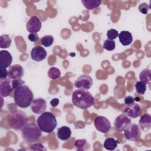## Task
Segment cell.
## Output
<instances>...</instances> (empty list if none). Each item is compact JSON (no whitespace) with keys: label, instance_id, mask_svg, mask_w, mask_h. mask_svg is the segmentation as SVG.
<instances>
[{"label":"cell","instance_id":"9a60e30c","mask_svg":"<svg viewBox=\"0 0 151 151\" xmlns=\"http://www.w3.org/2000/svg\"><path fill=\"white\" fill-rule=\"evenodd\" d=\"M12 88L10 78L0 79V95L1 97H6L10 95Z\"/></svg>","mask_w":151,"mask_h":151},{"label":"cell","instance_id":"8fae6325","mask_svg":"<svg viewBox=\"0 0 151 151\" xmlns=\"http://www.w3.org/2000/svg\"><path fill=\"white\" fill-rule=\"evenodd\" d=\"M142 108L137 103H133L127 105L123 110V113L126 114L129 118L136 119L139 116Z\"/></svg>","mask_w":151,"mask_h":151},{"label":"cell","instance_id":"f1b7e54d","mask_svg":"<svg viewBox=\"0 0 151 151\" xmlns=\"http://www.w3.org/2000/svg\"><path fill=\"white\" fill-rule=\"evenodd\" d=\"M119 35V32L116 29H110L107 31V37L109 40H114Z\"/></svg>","mask_w":151,"mask_h":151},{"label":"cell","instance_id":"7402d4cb","mask_svg":"<svg viewBox=\"0 0 151 151\" xmlns=\"http://www.w3.org/2000/svg\"><path fill=\"white\" fill-rule=\"evenodd\" d=\"M118 143V141L114 139L112 137H109L106 139L104 140L103 146L107 150H113L117 147Z\"/></svg>","mask_w":151,"mask_h":151},{"label":"cell","instance_id":"603a6c76","mask_svg":"<svg viewBox=\"0 0 151 151\" xmlns=\"http://www.w3.org/2000/svg\"><path fill=\"white\" fill-rule=\"evenodd\" d=\"M11 38L8 34H4L0 37V47L1 48H9L11 45Z\"/></svg>","mask_w":151,"mask_h":151},{"label":"cell","instance_id":"3957f363","mask_svg":"<svg viewBox=\"0 0 151 151\" xmlns=\"http://www.w3.org/2000/svg\"><path fill=\"white\" fill-rule=\"evenodd\" d=\"M37 123L41 130L47 133L53 132L57 125L55 115L50 111L42 113L37 118Z\"/></svg>","mask_w":151,"mask_h":151},{"label":"cell","instance_id":"4316f807","mask_svg":"<svg viewBox=\"0 0 151 151\" xmlns=\"http://www.w3.org/2000/svg\"><path fill=\"white\" fill-rule=\"evenodd\" d=\"M135 90L137 94L143 95L146 90V84L140 81H138L135 84Z\"/></svg>","mask_w":151,"mask_h":151},{"label":"cell","instance_id":"9c48e42d","mask_svg":"<svg viewBox=\"0 0 151 151\" xmlns=\"http://www.w3.org/2000/svg\"><path fill=\"white\" fill-rule=\"evenodd\" d=\"M131 119L124 113L119 114L115 119L114 122V127L119 132H123L131 124Z\"/></svg>","mask_w":151,"mask_h":151},{"label":"cell","instance_id":"d6986e66","mask_svg":"<svg viewBox=\"0 0 151 151\" xmlns=\"http://www.w3.org/2000/svg\"><path fill=\"white\" fill-rule=\"evenodd\" d=\"M119 41L124 46L129 45L133 41L132 33L127 31H122L119 34Z\"/></svg>","mask_w":151,"mask_h":151},{"label":"cell","instance_id":"2e32d148","mask_svg":"<svg viewBox=\"0 0 151 151\" xmlns=\"http://www.w3.org/2000/svg\"><path fill=\"white\" fill-rule=\"evenodd\" d=\"M12 57L9 52L6 50L0 51V68H7L11 66Z\"/></svg>","mask_w":151,"mask_h":151},{"label":"cell","instance_id":"8992f818","mask_svg":"<svg viewBox=\"0 0 151 151\" xmlns=\"http://www.w3.org/2000/svg\"><path fill=\"white\" fill-rule=\"evenodd\" d=\"M124 135L126 139L130 141H136L141 136V129L136 123L130 124L124 130Z\"/></svg>","mask_w":151,"mask_h":151},{"label":"cell","instance_id":"5b68a950","mask_svg":"<svg viewBox=\"0 0 151 151\" xmlns=\"http://www.w3.org/2000/svg\"><path fill=\"white\" fill-rule=\"evenodd\" d=\"M8 123L9 126L16 130H21L27 124H28V117L26 114L21 111L18 110L11 114L8 117Z\"/></svg>","mask_w":151,"mask_h":151},{"label":"cell","instance_id":"484cf974","mask_svg":"<svg viewBox=\"0 0 151 151\" xmlns=\"http://www.w3.org/2000/svg\"><path fill=\"white\" fill-rule=\"evenodd\" d=\"M74 146L77 148L78 151H83L84 150L85 146H88L87 140L84 139L76 140L74 142Z\"/></svg>","mask_w":151,"mask_h":151},{"label":"cell","instance_id":"f546056e","mask_svg":"<svg viewBox=\"0 0 151 151\" xmlns=\"http://www.w3.org/2000/svg\"><path fill=\"white\" fill-rule=\"evenodd\" d=\"M24 84H25V81L21 79H13L11 81L12 90H16L18 87L23 86Z\"/></svg>","mask_w":151,"mask_h":151},{"label":"cell","instance_id":"7c38bea8","mask_svg":"<svg viewBox=\"0 0 151 151\" xmlns=\"http://www.w3.org/2000/svg\"><path fill=\"white\" fill-rule=\"evenodd\" d=\"M41 22L37 16L31 17L27 23V29L30 33H36L41 28Z\"/></svg>","mask_w":151,"mask_h":151},{"label":"cell","instance_id":"1f68e13d","mask_svg":"<svg viewBox=\"0 0 151 151\" xmlns=\"http://www.w3.org/2000/svg\"><path fill=\"white\" fill-rule=\"evenodd\" d=\"M31 150H45L46 148L43 145L40 143H34L30 146Z\"/></svg>","mask_w":151,"mask_h":151},{"label":"cell","instance_id":"52a82bcc","mask_svg":"<svg viewBox=\"0 0 151 151\" xmlns=\"http://www.w3.org/2000/svg\"><path fill=\"white\" fill-rule=\"evenodd\" d=\"M94 125L98 131L103 133H107L111 127L110 121L103 116L96 117L94 120Z\"/></svg>","mask_w":151,"mask_h":151},{"label":"cell","instance_id":"ac0fdd59","mask_svg":"<svg viewBox=\"0 0 151 151\" xmlns=\"http://www.w3.org/2000/svg\"><path fill=\"white\" fill-rule=\"evenodd\" d=\"M71 135V130L68 126H62L57 129V136L61 140L67 141L70 139Z\"/></svg>","mask_w":151,"mask_h":151},{"label":"cell","instance_id":"ba28073f","mask_svg":"<svg viewBox=\"0 0 151 151\" xmlns=\"http://www.w3.org/2000/svg\"><path fill=\"white\" fill-rule=\"evenodd\" d=\"M93 85V79L88 74H83L79 76L74 81V86L76 88L89 90Z\"/></svg>","mask_w":151,"mask_h":151},{"label":"cell","instance_id":"83f0119b","mask_svg":"<svg viewBox=\"0 0 151 151\" xmlns=\"http://www.w3.org/2000/svg\"><path fill=\"white\" fill-rule=\"evenodd\" d=\"M103 47L104 49L107 51H113L116 47V43L114 40H110L109 39L106 40L104 42Z\"/></svg>","mask_w":151,"mask_h":151},{"label":"cell","instance_id":"277c9868","mask_svg":"<svg viewBox=\"0 0 151 151\" xmlns=\"http://www.w3.org/2000/svg\"><path fill=\"white\" fill-rule=\"evenodd\" d=\"M21 136L27 142H35L39 140L41 136V130L34 123L27 124L21 130Z\"/></svg>","mask_w":151,"mask_h":151},{"label":"cell","instance_id":"6da1fadb","mask_svg":"<svg viewBox=\"0 0 151 151\" xmlns=\"http://www.w3.org/2000/svg\"><path fill=\"white\" fill-rule=\"evenodd\" d=\"M72 102L74 106L86 110L94 104V99L87 90L78 88L73 93Z\"/></svg>","mask_w":151,"mask_h":151},{"label":"cell","instance_id":"5bb4252c","mask_svg":"<svg viewBox=\"0 0 151 151\" xmlns=\"http://www.w3.org/2000/svg\"><path fill=\"white\" fill-rule=\"evenodd\" d=\"M24 74V68L19 64H14L9 68L8 77L10 79H21Z\"/></svg>","mask_w":151,"mask_h":151},{"label":"cell","instance_id":"4fadbf2b","mask_svg":"<svg viewBox=\"0 0 151 151\" xmlns=\"http://www.w3.org/2000/svg\"><path fill=\"white\" fill-rule=\"evenodd\" d=\"M47 54L46 50L40 45L33 47L31 51V57L32 60L37 62H40L44 60L47 57Z\"/></svg>","mask_w":151,"mask_h":151},{"label":"cell","instance_id":"7a4b0ae2","mask_svg":"<svg viewBox=\"0 0 151 151\" xmlns=\"http://www.w3.org/2000/svg\"><path fill=\"white\" fill-rule=\"evenodd\" d=\"M33 99V93L28 86L23 85L15 90L14 100L17 106L27 108L31 106Z\"/></svg>","mask_w":151,"mask_h":151},{"label":"cell","instance_id":"ffe728a7","mask_svg":"<svg viewBox=\"0 0 151 151\" xmlns=\"http://www.w3.org/2000/svg\"><path fill=\"white\" fill-rule=\"evenodd\" d=\"M81 2L87 9L92 10L99 7L102 1L101 0H82Z\"/></svg>","mask_w":151,"mask_h":151},{"label":"cell","instance_id":"e575fe53","mask_svg":"<svg viewBox=\"0 0 151 151\" xmlns=\"http://www.w3.org/2000/svg\"><path fill=\"white\" fill-rule=\"evenodd\" d=\"M8 76V70L6 68H1L0 70V79L6 78Z\"/></svg>","mask_w":151,"mask_h":151},{"label":"cell","instance_id":"d4e9b609","mask_svg":"<svg viewBox=\"0 0 151 151\" xmlns=\"http://www.w3.org/2000/svg\"><path fill=\"white\" fill-rule=\"evenodd\" d=\"M48 76L50 78L55 80L60 77L61 72L60 70L56 67H51L48 70Z\"/></svg>","mask_w":151,"mask_h":151},{"label":"cell","instance_id":"4dcf8cb0","mask_svg":"<svg viewBox=\"0 0 151 151\" xmlns=\"http://www.w3.org/2000/svg\"><path fill=\"white\" fill-rule=\"evenodd\" d=\"M150 9V6L146 2L140 4L139 5L138 9L143 14H146Z\"/></svg>","mask_w":151,"mask_h":151},{"label":"cell","instance_id":"d6a6232c","mask_svg":"<svg viewBox=\"0 0 151 151\" xmlns=\"http://www.w3.org/2000/svg\"><path fill=\"white\" fill-rule=\"evenodd\" d=\"M28 38L30 41L35 42L38 40L39 37L37 33H30L28 35Z\"/></svg>","mask_w":151,"mask_h":151},{"label":"cell","instance_id":"8d00e7d4","mask_svg":"<svg viewBox=\"0 0 151 151\" xmlns=\"http://www.w3.org/2000/svg\"><path fill=\"white\" fill-rule=\"evenodd\" d=\"M134 100H135V101H140V98L139 97H136V98H134Z\"/></svg>","mask_w":151,"mask_h":151},{"label":"cell","instance_id":"d590c367","mask_svg":"<svg viewBox=\"0 0 151 151\" xmlns=\"http://www.w3.org/2000/svg\"><path fill=\"white\" fill-rule=\"evenodd\" d=\"M59 99L57 98H54L53 99H52L50 101V105L52 107H56L57 106H58V104H59Z\"/></svg>","mask_w":151,"mask_h":151},{"label":"cell","instance_id":"30bf717a","mask_svg":"<svg viewBox=\"0 0 151 151\" xmlns=\"http://www.w3.org/2000/svg\"><path fill=\"white\" fill-rule=\"evenodd\" d=\"M32 111L35 114H42L45 112L47 109L46 101L42 98H37L33 99L31 104Z\"/></svg>","mask_w":151,"mask_h":151},{"label":"cell","instance_id":"cb8c5ba5","mask_svg":"<svg viewBox=\"0 0 151 151\" xmlns=\"http://www.w3.org/2000/svg\"><path fill=\"white\" fill-rule=\"evenodd\" d=\"M54 37L51 35H47L42 37L41 39V42L42 45L46 47L51 46L54 42Z\"/></svg>","mask_w":151,"mask_h":151},{"label":"cell","instance_id":"44dd1931","mask_svg":"<svg viewBox=\"0 0 151 151\" xmlns=\"http://www.w3.org/2000/svg\"><path fill=\"white\" fill-rule=\"evenodd\" d=\"M139 79L140 81L147 84L151 80V71L149 68L143 69L139 74Z\"/></svg>","mask_w":151,"mask_h":151},{"label":"cell","instance_id":"836d02e7","mask_svg":"<svg viewBox=\"0 0 151 151\" xmlns=\"http://www.w3.org/2000/svg\"><path fill=\"white\" fill-rule=\"evenodd\" d=\"M135 101L134 98L131 96H127L124 97V104L126 105H130L134 103Z\"/></svg>","mask_w":151,"mask_h":151},{"label":"cell","instance_id":"e0dca14e","mask_svg":"<svg viewBox=\"0 0 151 151\" xmlns=\"http://www.w3.org/2000/svg\"><path fill=\"white\" fill-rule=\"evenodd\" d=\"M151 116L149 114H143L139 120V126L143 132H147L150 129Z\"/></svg>","mask_w":151,"mask_h":151}]
</instances>
